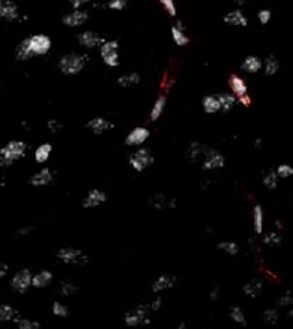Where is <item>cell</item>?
Wrapping results in <instances>:
<instances>
[{
    "mask_svg": "<svg viewBox=\"0 0 293 329\" xmlns=\"http://www.w3.org/2000/svg\"><path fill=\"white\" fill-rule=\"evenodd\" d=\"M177 284V277L173 275H160L153 280L152 285H151V291L155 295H159L165 291H169L175 287Z\"/></svg>",
    "mask_w": 293,
    "mask_h": 329,
    "instance_id": "obj_13",
    "label": "cell"
},
{
    "mask_svg": "<svg viewBox=\"0 0 293 329\" xmlns=\"http://www.w3.org/2000/svg\"><path fill=\"white\" fill-rule=\"evenodd\" d=\"M208 296H210V301H211V302H215V301L220 298V287H215V288L211 289L210 294H208Z\"/></svg>",
    "mask_w": 293,
    "mask_h": 329,
    "instance_id": "obj_53",
    "label": "cell"
},
{
    "mask_svg": "<svg viewBox=\"0 0 293 329\" xmlns=\"http://www.w3.org/2000/svg\"><path fill=\"white\" fill-rule=\"evenodd\" d=\"M53 281V273L48 269H43L40 272H37L33 275V280H32V287L36 289L47 288L48 285Z\"/></svg>",
    "mask_w": 293,
    "mask_h": 329,
    "instance_id": "obj_21",
    "label": "cell"
},
{
    "mask_svg": "<svg viewBox=\"0 0 293 329\" xmlns=\"http://www.w3.org/2000/svg\"><path fill=\"white\" fill-rule=\"evenodd\" d=\"M208 150H210V147H207L206 144L195 141V143H191L188 146L187 151H185V158L191 163H197V162H201L204 159Z\"/></svg>",
    "mask_w": 293,
    "mask_h": 329,
    "instance_id": "obj_15",
    "label": "cell"
},
{
    "mask_svg": "<svg viewBox=\"0 0 293 329\" xmlns=\"http://www.w3.org/2000/svg\"><path fill=\"white\" fill-rule=\"evenodd\" d=\"M15 324L20 329H40L41 324L36 320H30V318H22V317H18L15 320Z\"/></svg>",
    "mask_w": 293,
    "mask_h": 329,
    "instance_id": "obj_40",
    "label": "cell"
},
{
    "mask_svg": "<svg viewBox=\"0 0 293 329\" xmlns=\"http://www.w3.org/2000/svg\"><path fill=\"white\" fill-rule=\"evenodd\" d=\"M88 63V56L78 52H70L63 55L59 59V70L65 76H77L80 74Z\"/></svg>",
    "mask_w": 293,
    "mask_h": 329,
    "instance_id": "obj_3",
    "label": "cell"
},
{
    "mask_svg": "<svg viewBox=\"0 0 293 329\" xmlns=\"http://www.w3.org/2000/svg\"><path fill=\"white\" fill-rule=\"evenodd\" d=\"M280 320V313L277 309H267L263 311V321L267 325H275Z\"/></svg>",
    "mask_w": 293,
    "mask_h": 329,
    "instance_id": "obj_41",
    "label": "cell"
},
{
    "mask_svg": "<svg viewBox=\"0 0 293 329\" xmlns=\"http://www.w3.org/2000/svg\"><path fill=\"white\" fill-rule=\"evenodd\" d=\"M26 143L22 140H11L0 148V166L8 168L14 162L20 161L25 156Z\"/></svg>",
    "mask_w": 293,
    "mask_h": 329,
    "instance_id": "obj_2",
    "label": "cell"
},
{
    "mask_svg": "<svg viewBox=\"0 0 293 329\" xmlns=\"http://www.w3.org/2000/svg\"><path fill=\"white\" fill-rule=\"evenodd\" d=\"M226 165V158L218 150H213L210 148L208 152L204 156V159L201 161V169L206 172H215V170H220L225 168Z\"/></svg>",
    "mask_w": 293,
    "mask_h": 329,
    "instance_id": "obj_9",
    "label": "cell"
},
{
    "mask_svg": "<svg viewBox=\"0 0 293 329\" xmlns=\"http://www.w3.org/2000/svg\"><path fill=\"white\" fill-rule=\"evenodd\" d=\"M55 256L59 259L60 262L69 265V266H80V265H87L89 258L80 249L75 247H62L56 253Z\"/></svg>",
    "mask_w": 293,
    "mask_h": 329,
    "instance_id": "obj_6",
    "label": "cell"
},
{
    "mask_svg": "<svg viewBox=\"0 0 293 329\" xmlns=\"http://www.w3.org/2000/svg\"><path fill=\"white\" fill-rule=\"evenodd\" d=\"M55 175L49 168H41L39 172H36L32 177H30V185H33L36 188H43L47 187L49 184H52Z\"/></svg>",
    "mask_w": 293,
    "mask_h": 329,
    "instance_id": "obj_16",
    "label": "cell"
},
{
    "mask_svg": "<svg viewBox=\"0 0 293 329\" xmlns=\"http://www.w3.org/2000/svg\"><path fill=\"white\" fill-rule=\"evenodd\" d=\"M171 39H173L174 44L177 47H187L188 44H189V41H191V39L188 37L187 32H185V29H184V26L181 24H175V25L171 26Z\"/></svg>",
    "mask_w": 293,
    "mask_h": 329,
    "instance_id": "obj_24",
    "label": "cell"
},
{
    "mask_svg": "<svg viewBox=\"0 0 293 329\" xmlns=\"http://www.w3.org/2000/svg\"><path fill=\"white\" fill-rule=\"evenodd\" d=\"M18 318V311L10 304H0V323H8Z\"/></svg>",
    "mask_w": 293,
    "mask_h": 329,
    "instance_id": "obj_33",
    "label": "cell"
},
{
    "mask_svg": "<svg viewBox=\"0 0 293 329\" xmlns=\"http://www.w3.org/2000/svg\"><path fill=\"white\" fill-rule=\"evenodd\" d=\"M33 227H22V228L17 229V235L18 236H26L30 235L33 232Z\"/></svg>",
    "mask_w": 293,
    "mask_h": 329,
    "instance_id": "obj_51",
    "label": "cell"
},
{
    "mask_svg": "<svg viewBox=\"0 0 293 329\" xmlns=\"http://www.w3.org/2000/svg\"><path fill=\"white\" fill-rule=\"evenodd\" d=\"M108 201V195L104 191L99 188H92L88 191V194L82 199V207L84 208H96L100 207Z\"/></svg>",
    "mask_w": 293,
    "mask_h": 329,
    "instance_id": "obj_12",
    "label": "cell"
},
{
    "mask_svg": "<svg viewBox=\"0 0 293 329\" xmlns=\"http://www.w3.org/2000/svg\"><path fill=\"white\" fill-rule=\"evenodd\" d=\"M69 1L73 7V10H78V8H82L85 4H88L91 0H69Z\"/></svg>",
    "mask_w": 293,
    "mask_h": 329,
    "instance_id": "obj_50",
    "label": "cell"
},
{
    "mask_svg": "<svg viewBox=\"0 0 293 329\" xmlns=\"http://www.w3.org/2000/svg\"><path fill=\"white\" fill-rule=\"evenodd\" d=\"M258 21H259L260 25H267L270 21H271V18H273V11L270 10V8H262V10H259L258 11Z\"/></svg>",
    "mask_w": 293,
    "mask_h": 329,
    "instance_id": "obj_42",
    "label": "cell"
},
{
    "mask_svg": "<svg viewBox=\"0 0 293 329\" xmlns=\"http://www.w3.org/2000/svg\"><path fill=\"white\" fill-rule=\"evenodd\" d=\"M107 7L113 11H122L127 7V0H110Z\"/></svg>",
    "mask_w": 293,
    "mask_h": 329,
    "instance_id": "obj_46",
    "label": "cell"
},
{
    "mask_svg": "<svg viewBox=\"0 0 293 329\" xmlns=\"http://www.w3.org/2000/svg\"><path fill=\"white\" fill-rule=\"evenodd\" d=\"M223 22L229 25V26L233 27H246L249 21L246 18V15L244 14L243 10L240 8H234L232 11H229L223 15Z\"/></svg>",
    "mask_w": 293,
    "mask_h": 329,
    "instance_id": "obj_17",
    "label": "cell"
},
{
    "mask_svg": "<svg viewBox=\"0 0 293 329\" xmlns=\"http://www.w3.org/2000/svg\"><path fill=\"white\" fill-rule=\"evenodd\" d=\"M141 81V76L137 72H127L121 74L117 78V85L121 88H130L134 85H139Z\"/></svg>",
    "mask_w": 293,
    "mask_h": 329,
    "instance_id": "obj_25",
    "label": "cell"
},
{
    "mask_svg": "<svg viewBox=\"0 0 293 329\" xmlns=\"http://www.w3.org/2000/svg\"><path fill=\"white\" fill-rule=\"evenodd\" d=\"M99 54L103 63L110 69L120 66V43L117 40H106L99 47Z\"/></svg>",
    "mask_w": 293,
    "mask_h": 329,
    "instance_id": "obj_7",
    "label": "cell"
},
{
    "mask_svg": "<svg viewBox=\"0 0 293 329\" xmlns=\"http://www.w3.org/2000/svg\"><path fill=\"white\" fill-rule=\"evenodd\" d=\"M77 40L80 43L81 47L87 48V50H94V48H99L106 41V39L95 30H84L77 36Z\"/></svg>",
    "mask_w": 293,
    "mask_h": 329,
    "instance_id": "obj_11",
    "label": "cell"
},
{
    "mask_svg": "<svg viewBox=\"0 0 293 329\" xmlns=\"http://www.w3.org/2000/svg\"><path fill=\"white\" fill-rule=\"evenodd\" d=\"M3 3H4V0H0V18H1V8H3Z\"/></svg>",
    "mask_w": 293,
    "mask_h": 329,
    "instance_id": "obj_55",
    "label": "cell"
},
{
    "mask_svg": "<svg viewBox=\"0 0 293 329\" xmlns=\"http://www.w3.org/2000/svg\"><path fill=\"white\" fill-rule=\"evenodd\" d=\"M1 184H3V181H1V178H0V185H1Z\"/></svg>",
    "mask_w": 293,
    "mask_h": 329,
    "instance_id": "obj_57",
    "label": "cell"
},
{
    "mask_svg": "<svg viewBox=\"0 0 293 329\" xmlns=\"http://www.w3.org/2000/svg\"><path fill=\"white\" fill-rule=\"evenodd\" d=\"M159 3L170 17H175L177 15V6H175L174 0H159Z\"/></svg>",
    "mask_w": 293,
    "mask_h": 329,
    "instance_id": "obj_43",
    "label": "cell"
},
{
    "mask_svg": "<svg viewBox=\"0 0 293 329\" xmlns=\"http://www.w3.org/2000/svg\"><path fill=\"white\" fill-rule=\"evenodd\" d=\"M78 292V285L74 284L73 281H62L59 285V294L62 296H73L74 294Z\"/></svg>",
    "mask_w": 293,
    "mask_h": 329,
    "instance_id": "obj_37",
    "label": "cell"
},
{
    "mask_svg": "<svg viewBox=\"0 0 293 329\" xmlns=\"http://www.w3.org/2000/svg\"><path fill=\"white\" fill-rule=\"evenodd\" d=\"M166 104H167L166 96H165V95L158 96V99L155 101L152 108H151V111H149V121L151 122L158 121L160 117L163 115V113H165Z\"/></svg>",
    "mask_w": 293,
    "mask_h": 329,
    "instance_id": "obj_27",
    "label": "cell"
},
{
    "mask_svg": "<svg viewBox=\"0 0 293 329\" xmlns=\"http://www.w3.org/2000/svg\"><path fill=\"white\" fill-rule=\"evenodd\" d=\"M263 288H265V285H263V281L262 280H258V278H253L251 281H248L243 287V294L246 298H249V299H256V298H259L262 295V292H263Z\"/></svg>",
    "mask_w": 293,
    "mask_h": 329,
    "instance_id": "obj_22",
    "label": "cell"
},
{
    "mask_svg": "<svg viewBox=\"0 0 293 329\" xmlns=\"http://www.w3.org/2000/svg\"><path fill=\"white\" fill-rule=\"evenodd\" d=\"M51 47L52 41L47 34H32L25 40L21 41V44L17 48V58L20 61H27L36 56H43L49 52Z\"/></svg>",
    "mask_w": 293,
    "mask_h": 329,
    "instance_id": "obj_1",
    "label": "cell"
},
{
    "mask_svg": "<svg viewBox=\"0 0 293 329\" xmlns=\"http://www.w3.org/2000/svg\"><path fill=\"white\" fill-rule=\"evenodd\" d=\"M237 101H239V104H241L243 107H251V106H252V99H251L249 94L245 95V96H241V98H239Z\"/></svg>",
    "mask_w": 293,
    "mask_h": 329,
    "instance_id": "obj_49",
    "label": "cell"
},
{
    "mask_svg": "<svg viewBox=\"0 0 293 329\" xmlns=\"http://www.w3.org/2000/svg\"><path fill=\"white\" fill-rule=\"evenodd\" d=\"M278 180H280V177H278V175L275 173V170H270V172L265 176V178H263V185H265L267 189L274 191V189H277V187H278Z\"/></svg>",
    "mask_w": 293,
    "mask_h": 329,
    "instance_id": "obj_39",
    "label": "cell"
},
{
    "mask_svg": "<svg viewBox=\"0 0 293 329\" xmlns=\"http://www.w3.org/2000/svg\"><path fill=\"white\" fill-rule=\"evenodd\" d=\"M263 70L266 76H275L280 70V62L277 59L275 55H269L266 59L263 61Z\"/></svg>",
    "mask_w": 293,
    "mask_h": 329,
    "instance_id": "obj_32",
    "label": "cell"
},
{
    "mask_svg": "<svg viewBox=\"0 0 293 329\" xmlns=\"http://www.w3.org/2000/svg\"><path fill=\"white\" fill-rule=\"evenodd\" d=\"M51 311H52L53 316L59 317V318H67V317L70 316V310H69V306H66L65 303L59 302V301H56V302L52 303Z\"/></svg>",
    "mask_w": 293,
    "mask_h": 329,
    "instance_id": "obj_38",
    "label": "cell"
},
{
    "mask_svg": "<svg viewBox=\"0 0 293 329\" xmlns=\"http://www.w3.org/2000/svg\"><path fill=\"white\" fill-rule=\"evenodd\" d=\"M151 311L148 309L146 303L139 304L134 309H130L129 311L125 313L123 316V323L129 328H137V327H146L151 324V318H149Z\"/></svg>",
    "mask_w": 293,
    "mask_h": 329,
    "instance_id": "obj_4",
    "label": "cell"
},
{
    "mask_svg": "<svg viewBox=\"0 0 293 329\" xmlns=\"http://www.w3.org/2000/svg\"><path fill=\"white\" fill-rule=\"evenodd\" d=\"M262 243L267 246V247H278L281 243H282V236L278 230H273V232H269L263 236Z\"/></svg>",
    "mask_w": 293,
    "mask_h": 329,
    "instance_id": "obj_35",
    "label": "cell"
},
{
    "mask_svg": "<svg viewBox=\"0 0 293 329\" xmlns=\"http://www.w3.org/2000/svg\"><path fill=\"white\" fill-rule=\"evenodd\" d=\"M277 306L278 307H292L293 306V294L292 292H287L282 296H280V299L277 301Z\"/></svg>",
    "mask_w": 293,
    "mask_h": 329,
    "instance_id": "obj_45",
    "label": "cell"
},
{
    "mask_svg": "<svg viewBox=\"0 0 293 329\" xmlns=\"http://www.w3.org/2000/svg\"><path fill=\"white\" fill-rule=\"evenodd\" d=\"M217 249L229 256H236L239 253H240V247H239V244H237V243L232 242V240H229V242H220L218 244H217Z\"/></svg>",
    "mask_w": 293,
    "mask_h": 329,
    "instance_id": "obj_34",
    "label": "cell"
},
{
    "mask_svg": "<svg viewBox=\"0 0 293 329\" xmlns=\"http://www.w3.org/2000/svg\"><path fill=\"white\" fill-rule=\"evenodd\" d=\"M229 317H230V320H232L234 324H237V325H241V327H246V325H248L245 314H244L243 309L239 307V306H233V307L230 309V311H229Z\"/></svg>",
    "mask_w": 293,
    "mask_h": 329,
    "instance_id": "obj_36",
    "label": "cell"
},
{
    "mask_svg": "<svg viewBox=\"0 0 293 329\" xmlns=\"http://www.w3.org/2000/svg\"><path fill=\"white\" fill-rule=\"evenodd\" d=\"M8 265L6 262H3V261H0V278H3V277H6L8 275Z\"/></svg>",
    "mask_w": 293,
    "mask_h": 329,
    "instance_id": "obj_52",
    "label": "cell"
},
{
    "mask_svg": "<svg viewBox=\"0 0 293 329\" xmlns=\"http://www.w3.org/2000/svg\"><path fill=\"white\" fill-rule=\"evenodd\" d=\"M48 129H49V132L51 133H58L60 129H62V124H60L58 120H49L48 121Z\"/></svg>",
    "mask_w": 293,
    "mask_h": 329,
    "instance_id": "obj_48",
    "label": "cell"
},
{
    "mask_svg": "<svg viewBox=\"0 0 293 329\" xmlns=\"http://www.w3.org/2000/svg\"><path fill=\"white\" fill-rule=\"evenodd\" d=\"M252 224L253 232L255 235H263V229H265V213L260 204H255L252 210Z\"/></svg>",
    "mask_w": 293,
    "mask_h": 329,
    "instance_id": "obj_23",
    "label": "cell"
},
{
    "mask_svg": "<svg viewBox=\"0 0 293 329\" xmlns=\"http://www.w3.org/2000/svg\"><path fill=\"white\" fill-rule=\"evenodd\" d=\"M217 98L220 101V111H223V113H229L239 103L237 98L232 92H220L217 95Z\"/></svg>",
    "mask_w": 293,
    "mask_h": 329,
    "instance_id": "obj_29",
    "label": "cell"
},
{
    "mask_svg": "<svg viewBox=\"0 0 293 329\" xmlns=\"http://www.w3.org/2000/svg\"><path fill=\"white\" fill-rule=\"evenodd\" d=\"M288 316L291 317V318H292V320H293V306H292V309L289 310V313H288Z\"/></svg>",
    "mask_w": 293,
    "mask_h": 329,
    "instance_id": "obj_56",
    "label": "cell"
},
{
    "mask_svg": "<svg viewBox=\"0 0 293 329\" xmlns=\"http://www.w3.org/2000/svg\"><path fill=\"white\" fill-rule=\"evenodd\" d=\"M32 280H33V273L29 269H21L18 270L11 278V288L18 292V294H25L32 288Z\"/></svg>",
    "mask_w": 293,
    "mask_h": 329,
    "instance_id": "obj_8",
    "label": "cell"
},
{
    "mask_svg": "<svg viewBox=\"0 0 293 329\" xmlns=\"http://www.w3.org/2000/svg\"><path fill=\"white\" fill-rule=\"evenodd\" d=\"M87 128L94 134H103L114 129V124L104 117H94L92 120L88 121Z\"/></svg>",
    "mask_w": 293,
    "mask_h": 329,
    "instance_id": "obj_18",
    "label": "cell"
},
{
    "mask_svg": "<svg viewBox=\"0 0 293 329\" xmlns=\"http://www.w3.org/2000/svg\"><path fill=\"white\" fill-rule=\"evenodd\" d=\"M151 136L149 129L146 127H136L125 137V144L127 147H141Z\"/></svg>",
    "mask_w": 293,
    "mask_h": 329,
    "instance_id": "obj_10",
    "label": "cell"
},
{
    "mask_svg": "<svg viewBox=\"0 0 293 329\" xmlns=\"http://www.w3.org/2000/svg\"><path fill=\"white\" fill-rule=\"evenodd\" d=\"M169 201H170V198H167L165 194H160V192H155L152 195L148 196V204L158 211L169 208Z\"/></svg>",
    "mask_w": 293,
    "mask_h": 329,
    "instance_id": "obj_30",
    "label": "cell"
},
{
    "mask_svg": "<svg viewBox=\"0 0 293 329\" xmlns=\"http://www.w3.org/2000/svg\"><path fill=\"white\" fill-rule=\"evenodd\" d=\"M153 162H155L153 152L146 147H139L129 156V166L137 173H143L144 170L151 168Z\"/></svg>",
    "mask_w": 293,
    "mask_h": 329,
    "instance_id": "obj_5",
    "label": "cell"
},
{
    "mask_svg": "<svg viewBox=\"0 0 293 329\" xmlns=\"http://www.w3.org/2000/svg\"><path fill=\"white\" fill-rule=\"evenodd\" d=\"M146 306H148V309L151 313H155V311H159L162 309V306H163V299H162V296H155L151 302L146 303Z\"/></svg>",
    "mask_w": 293,
    "mask_h": 329,
    "instance_id": "obj_47",
    "label": "cell"
},
{
    "mask_svg": "<svg viewBox=\"0 0 293 329\" xmlns=\"http://www.w3.org/2000/svg\"><path fill=\"white\" fill-rule=\"evenodd\" d=\"M201 106L206 114H217L220 111V104L217 95H206L201 101Z\"/></svg>",
    "mask_w": 293,
    "mask_h": 329,
    "instance_id": "obj_28",
    "label": "cell"
},
{
    "mask_svg": "<svg viewBox=\"0 0 293 329\" xmlns=\"http://www.w3.org/2000/svg\"><path fill=\"white\" fill-rule=\"evenodd\" d=\"M20 17V11L17 4L11 1V0H4L3 3V8H1V18L7 21H15Z\"/></svg>",
    "mask_w": 293,
    "mask_h": 329,
    "instance_id": "obj_31",
    "label": "cell"
},
{
    "mask_svg": "<svg viewBox=\"0 0 293 329\" xmlns=\"http://www.w3.org/2000/svg\"><path fill=\"white\" fill-rule=\"evenodd\" d=\"M262 146H263V140H262V139H255V141H253V147H255V150H260Z\"/></svg>",
    "mask_w": 293,
    "mask_h": 329,
    "instance_id": "obj_54",
    "label": "cell"
},
{
    "mask_svg": "<svg viewBox=\"0 0 293 329\" xmlns=\"http://www.w3.org/2000/svg\"><path fill=\"white\" fill-rule=\"evenodd\" d=\"M88 20H89V15L87 11L78 8V10H73V11L67 13L66 15H63L62 24L67 27H80L84 24H87Z\"/></svg>",
    "mask_w": 293,
    "mask_h": 329,
    "instance_id": "obj_14",
    "label": "cell"
},
{
    "mask_svg": "<svg viewBox=\"0 0 293 329\" xmlns=\"http://www.w3.org/2000/svg\"><path fill=\"white\" fill-rule=\"evenodd\" d=\"M53 147L52 144L49 143H43L39 147L34 150V161L37 162L39 165H44L46 162H48V159L51 158V154H52Z\"/></svg>",
    "mask_w": 293,
    "mask_h": 329,
    "instance_id": "obj_26",
    "label": "cell"
},
{
    "mask_svg": "<svg viewBox=\"0 0 293 329\" xmlns=\"http://www.w3.org/2000/svg\"><path fill=\"white\" fill-rule=\"evenodd\" d=\"M240 69L244 72V73L248 74L259 73L260 70L263 69V61L260 59L259 56L249 55V56L244 58V61L241 62Z\"/></svg>",
    "mask_w": 293,
    "mask_h": 329,
    "instance_id": "obj_20",
    "label": "cell"
},
{
    "mask_svg": "<svg viewBox=\"0 0 293 329\" xmlns=\"http://www.w3.org/2000/svg\"><path fill=\"white\" fill-rule=\"evenodd\" d=\"M229 88H230V92L239 99L241 96H245V95L249 94V88H248V84L246 81L237 76V74H232L229 77Z\"/></svg>",
    "mask_w": 293,
    "mask_h": 329,
    "instance_id": "obj_19",
    "label": "cell"
},
{
    "mask_svg": "<svg viewBox=\"0 0 293 329\" xmlns=\"http://www.w3.org/2000/svg\"><path fill=\"white\" fill-rule=\"evenodd\" d=\"M275 173L278 175L280 178H288V177L293 176V168L291 166V165L282 163V165H280L278 168L275 169Z\"/></svg>",
    "mask_w": 293,
    "mask_h": 329,
    "instance_id": "obj_44",
    "label": "cell"
}]
</instances>
